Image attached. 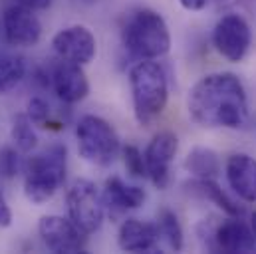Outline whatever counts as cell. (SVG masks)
<instances>
[{
  "label": "cell",
  "mask_w": 256,
  "mask_h": 254,
  "mask_svg": "<svg viewBox=\"0 0 256 254\" xmlns=\"http://www.w3.org/2000/svg\"><path fill=\"white\" fill-rule=\"evenodd\" d=\"M224 175L234 194H238L246 202H256V159L252 155H230L224 165Z\"/></svg>",
  "instance_id": "obj_14"
},
{
  "label": "cell",
  "mask_w": 256,
  "mask_h": 254,
  "mask_svg": "<svg viewBox=\"0 0 256 254\" xmlns=\"http://www.w3.org/2000/svg\"><path fill=\"white\" fill-rule=\"evenodd\" d=\"M122 40L126 50L139 60H159L171 50V32L165 18L155 10H137L129 16Z\"/></svg>",
  "instance_id": "obj_4"
},
{
  "label": "cell",
  "mask_w": 256,
  "mask_h": 254,
  "mask_svg": "<svg viewBox=\"0 0 256 254\" xmlns=\"http://www.w3.org/2000/svg\"><path fill=\"white\" fill-rule=\"evenodd\" d=\"M177 153H179V137L173 131L155 133L143 151L147 179L159 190H165L171 183V165Z\"/></svg>",
  "instance_id": "obj_8"
},
{
  "label": "cell",
  "mask_w": 256,
  "mask_h": 254,
  "mask_svg": "<svg viewBox=\"0 0 256 254\" xmlns=\"http://www.w3.org/2000/svg\"><path fill=\"white\" fill-rule=\"evenodd\" d=\"M2 32L10 46L32 48L42 38V22L36 10L22 4H10L2 12Z\"/></svg>",
  "instance_id": "obj_10"
},
{
  "label": "cell",
  "mask_w": 256,
  "mask_h": 254,
  "mask_svg": "<svg viewBox=\"0 0 256 254\" xmlns=\"http://www.w3.org/2000/svg\"><path fill=\"white\" fill-rule=\"evenodd\" d=\"M26 116L30 118V122L34 126H40L44 129H56L60 131L64 124L60 122H52V110H50V104L40 98V96H34L28 100V106H26Z\"/></svg>",
  "instance_id": "obj_22"
},
{
  "label": "cell",
  "mask_w": 256,
  "mask_h": 254,
  "mask_svg": "<svg viewBox=\"0 0 256 254\" xmlns=\"http://www.w3.org/2000/svg\"><path fill=\"white\" fill-rule=\"evenodd\" d=\"M10 224H12V208L0 190V228H8Z\"/></svg>",
  "instance_id": "obj_25"
},
{
  "label": "cell",
  "mask_w": 256,
  "mask_h": 254,
  "mask_svg": "<svg viewBox=\"0 0 256 254\" xmlns=\"http://www.w3.org/2000/svg\"><path fill=\"white\" fill-rule=\"evenodd\" d=\"M26 76V62L18 54L0 56V94H10Z\"/></svg>",
  "instance_id": "obj_21"
},
{
  "label": "cell",
  "mask_w": 256,
  "mask_h": 254,
  "mask_svg": "<svg viewBox=\"0 0 256 254\" xmlns=\"http://www.w3.org/2000/svg\"><path fill=\"white\" fill-rule=\"evenodd\" d=\"M122 155H124V165L128 169L129 177H133V179H147V167H145V159H143V153L139 151V147L126 145L122 149Z\"/></svg>",
  "instance_id": "obj_23"
},
{
  "label": "cell",
  "mask_w": 256,
  "mask_h": 254,
  "mask_svg": "<svg viewBox=\"0 0 256 254\" xmlns=\"http://www.w3.org/2000/svg\"><path fill=\"white\" fill-rule=\"evenodd\" d=\"M246 2H256V0H246Z\"/></svg>",
  "instance_id": "obj_29"
},
{
  "label": "cell",
  "mask_w": 256,
  "mask_h": 254,
  "mask_svg": "<svg viewBox=\"0 0 256 254\" xmlns=\"http://www.w3.org/2000/svg\"><path fill=\"white\" fill-rule=\"evenodd\" d=\"M256 248V238L250 224L240 220V216H228L218 220L212 230V252H252Z\"/></svg>",
  "instance_id": "obj_13"
},
{
  "label": "cell",
  "mask_w": 256,
  "mask_h": 254,
  "mask_svg": "<svg viewBox=\"0 0 256 254\" xmlns=\"http://www.w3.org/2000/svg\"><path fill=\"white\" fill-rule=\"evenodd\" d=\"M50 84L60 102L68 106L84 102L90 94V82L80 64L58 60L50 70Z\"/></svg>",
  "instance_id": "obj_12"
},
{
  "label": "cell",
  "mask_w": 256,
  "mask_h": 254,
  "mask_svg": "<svg viewBox=\"0 0 256 254\" xmlns=\"http://www.w3.org/2000/svg\"><path fill=\"white\" fill-rule=\"evenodd\" d=\"M18 4L28 6V8H32V10H46V8L52 4V0H18Z\"/></svg>",
  "instance_id": "obj_27"
},
{
  "label": "cell",
  "mask_w": 256,
  "mask_h": 254,
  "mask_svg": "<svg viewBox=\"0 0 256 254\" xmlns=\"http://www.w3.org/2000/svg\"><path fill=\"white\" fill-rule=\"evenodd\" d=\"M189 116L204 129H238L248 120V98L238 76L216 72L202 76L189 92Z\"/></svg>",
  "instance_id": "obj_1"
},
{
  "label": "cell",
  "mask_w": 256,
  "mask_h": 254,
  "mask_svg": "<svg viewBox=\"0 0 256 254\" xmlns=\"http://www.w3.org/2000/svg\"><path fill=\"white\" fill-rule=\"evenodd\" d=\"M52 48L60 60L86 66L98 54V40L88 26L74 24V26H66L54 34Z\"/></svg>",
  "instance_id": "obj_11"
},
{
  "label": "cell",
  "mask_w": 256,
  "mask_h": 254,
  "mask_svg": "<svg viewBox=\"0 0 256 254\" xmlns=\"http://www.w3.org/2000/svg\"><path fill=\"white\" fill-rule=\"evenodd\" d=\"M20 151L16 147H4L0 151V177L4 179H14L20 171L24 161L20 159Z\"/></svg>",
  "instance_id": "obj_24"
},
{
  "label": "cell",
  "mask_w": 256,
  "mask_h": 254,
  "mask_svg": "<svg viewBox=\"0 0 256 254\" xmlns=\"http://www.w3.org/2000/svg\"><path fill=\"white\" fill-rule=\"evenodd\" d=\"M68 171V149L54 143L24 161V194L32 204H44L62 189Z\"/></svg>",
  "instance_id": "obj_3"
},
{
  "label": "cell",
  "mask_w": 256,
  "mask_h": 254,
  "mask_svg": "<svg viewBox=\"0 0 256 254\" xmlns=\"http://www.w3.org/2000/svg\"><path fill=\"white\" fill-rule=\"evenodd\" d=\"M133 114L141 127H149L167 108L169 82L155 60H141L129 70Z\"/></svg>",
  "instance_id": "obj_2"
},
{
  "label": "cell",
  "mask_w": 256,
  "mask_h": 254,
  "mask_svg": "<svg viewBox=\"0 0 256 254\" xmlns=\"http://www.w3.org/2000/svg\"><path fill=\"white\" fill-rule=\"evenodd\" d=\"M76 141L80 157L96 167H110L122 151L116 127L108 120L92 114L80 118L76 124Z\"/></svg>",
  "instance_id": "obj_5"
},
{
  "label": "cell",
  "mask_w": 256,
  "mask_h": 254,
  "mask_svg": "<svg viewBox=\"0 0 256 254\" xmlns=\"http://www.w3.org/2000/svg\"><path fill=\"white\" fill-rule=\"evenodd\" d=\"M185 187L189 190H192V192H196V194H200L202 198L214 202L228 216H240L242 214V206H238L224 190L220 189L214 183V179H192L191 183H187Z\"/></svg>",
  "instance_id": "obj_18"
},
{
  "label": "cell",
  "mask_w": 256,
  "mask_h": 254,
  "mask_svg": "<svg viewBox=\"0 0 256 254\" xmlns=\"http://www.w3.org/2000/svg\"><path fill=\"white\" fill-rule=\"evenodd\" d=\"M214 50L228 62H242L252 44V32L248 22L240 14H224L212 30Z\"/></svg>",
  "instance_id": "obj_7"
},
{
  "label": "cell",
  "mask_w": 256,
  "mask_h": 254,
  "mask_svg": "<svg viewBox=\"0 0 256 254\" xmlns=\"http://www.w3.org/2000/svg\"><path fill=\"white\" fill-rule=\"evenodd\" d=\"M145 190L137 185H128L124 179L120 177H110L106 181V189L102 192L104 198V206L106 210H110V214L120 216L128 210H135L145 202Z\"/></svg>",
  "instance_id": "obj_16"
},
{
  "label": "cell",
  "mask_w": 256,
  "mask_h": 254,
  "mask_svg": "<svg viewBox=\"0 0 256 254\" xmlns=\"http://www.w3.org/2000/svg\"><path fill=\"white\" fill-rule=\"evenodd\" d=\"M157 230H159V238H163L171 250H175V252L183 250V246H185L183 226L179 222V216L171 208H161L159 210V214H157Z\"/></svg>",
  "instance_id": "obj_19"
},
{
  "label": "cell",
  "mask_w": 256,
  "mask_h": 254,
  "mask_svg": "<svg viewBox=\"0 0 256 254\" xmlns=\"http://www.w3.org/2000/svg\"><path fill=\"white\" fill-rule=\"evenodd\" d=\"M68 216L76 222V226L86 232L94 234L102 228L106 218V206L98 185L90 179H76L66 194Z\"/></svg>",
  "instance_id": "obj_6"
},
{
  "label": "cell",
  "mask_w": 256,
  "mask_h": 254,
  "mask_svg": "<svg viewBox=\"0 0 256 254\" xmlns=\"http://www.w3.org/2000/svg\"><path fill=\"white\" fill-rule=\"evenodd\" d=\"M179 4L189 12H198L208 4V0H179Z\"/></svg>",
  "instance_id": "obj_26"
},
{
  "label": "cell",
  "mask_w": 256,
  "mask_h": 254,
  "mask_svg": "<svg viewBox=\"0 0 256 254\" xmlns=\"http://www.w3.org/2000/svg\"><path fill=\"white\" fill-rule=\"evenodd\" d=\"M38 234L44 246L56 254H76L86 250V232H82L70 216L44 214L38 220Z\"/></svg>",
  "instance_id": "obj_9"
},
{
  "label": "cell",
  "mask_w": 256,
  "mask_h": 254,
  "mask_svg": "<svg viewBox=\"0 0 256 254\" xmlns=\"http://www.w3.org/2000/svg\"><path fill=\"white\" fill-rule=\"evenodd\" d=\"M250 228H252V234H254L256 238V212L252 214V218H250Z\"/></svg>",
  "instance_id": "obj_28"
},
{
  "label": "cell",
  "mask_w": 256,
  "mask_h": 254,
  "mask_svg": "<svg viewBox=\"0 0 256 254\" xmlns=\"http://www.w3.org/2000/svg\"><path fill=\"white\" fill-rule=\"evenodd\" d=\"M159 230L157 224L141 220V218H126L118 230V246L124 252H151L157 250Z\"/></svg>",
  "instance_id": "obj_15"
},
{
  "label": "cell",
  "mask_w": 256,
  "mask_h": 254,
  "mask_svg": "<svg viewBox=\"0 0 256 254\" xmlns=\"http://www.w3.org/2000/svg\"><path fill=\"white\" fill-rule=\"evenodd\" d=\"M10 137L14 147L22 153V155H30L36 151L38 147V133L34 129V124L30 122V118L26 114H18L12 120L10 127Z\"/></svg>",
  "instance_id": "obj_20"
},
{
  "label": "cell",
  "mask_w": 256,
  "mask_h": 254,
  "mask_svg": "<svg viewBox=\"0 0 256 254\" xmlns=\"http://www.w3.org/2000/svg\"><path fill=\"white\" fill-rule=\"evenodd\" d=\"M185 169L194 179H216L220 173V157L210 147H192L187 153Z\"/></svg>",
  "instance_id": "obj_17"
}]
</instances>
